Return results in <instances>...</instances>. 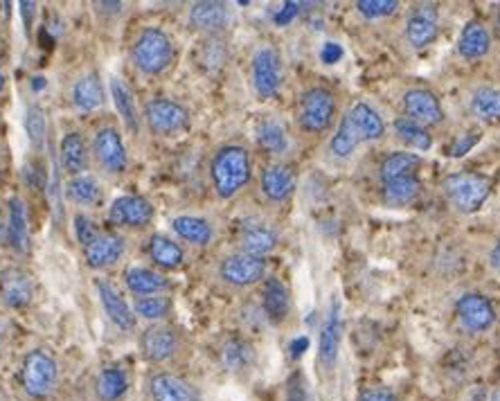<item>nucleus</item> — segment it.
Segmentation results:
<instances>
[{"mask_svg":"<svg viewBox=\"0 0 500 401\" xmlns=\"http://www.w3.org/2000/svg\"><path fill=\"white\" fill-rule=\"evenodd\" d=\"M228 59L230 50L224 36H206V41L197 50V63L201 66L203 72H210V75L224 71Z\"/></svg>","mask_w":500,"mask_h":401,"instance_id":"obj_37","label":"nucleus"},{"mask_svg":"<svg viewBox=\"0 0 500 401\" xmlns=\"http://www.w3.org/2000/svg\"><path fill=\"white\" fill-rule=\"evenodd\" d=\"M383 201L392 207H401V205H410L419 199L421 192V183L417 177H409V178H399V181H390L383 183Z\"/></svg>","mask_w":500,"mask_h":401,"instance_id":"obj_40","label":"nucleus"},{"mask_svg":"<svg viewBox=\"0 0 500 401\" xmlns=\"http://www.w3.org/2000/svg\"><path fill=\"white\" fill-rule=\"evenodd\" d=\"M36 284L25 269L9 266L0 273V298L9 309H27L34 302Z\"/></svg>","mask_w":500,"mask_h":401,"instance_id":"obj_16","label":"nucleus"},{"mask_svg":"<svg viewBox=\"0 0 500 401\" xmlns=\"http://www.w3.org/2000/svg\"><path fill=\"white\" fill-rule=\"evenodd\" d=\"M489 264H492V269H496L500 273V242L492 248V253H489Z\"/></svg>","mask_w":500,"mask_h":401,"instance_id":"obj_53","label":"nucleus"},{"mask_svg":"<svg viewBox=\"0 0 500 401\" xmlns=\"http://www.w3.org/2000/svg\"><path fill=\"white\" fill-rule=\"evenodd\" d=\"M295 186H298V177L293 169L284 163H271L262 169L259 177V192L268 203H286L293 196Z\"/></svg>","mask_w":500,"mask_h":401,"instance_id":"obj_15","label":"nucleus"},{"mask_svg":"<svg viewBox=\"0 0 500 401\" xmlns=\"http://www.w3.org/2000/svg\"><path fill=\"white\" fill-rule=\"evenodd\" d=\"M421 163H424V160H421L419 154H413V151H397V154H390L383 160L381 169H379V177H381V183L417 177Z\"/></svg>","mask_w":500,"mask_h":401,"instance_id":"obj_35","label":"nucleus"},{"mask_svg":"<svg viewBox=\"0 0 500 401\" xmlns=\"http://www.w3.org/2000/svg\"><path fill=\"white\" fill-rule=\"evenodd\" d=\"M361 401H397V397L388 388H368L361 393Z\"/></svg>","mask_w":500,"mask_h":401,"instance_id":"obj_49","label":"nucleus"},{"mask_svg":"<svg viewBox=\"0 0 500 401\" xmlns=\"http://www.w3.org/2000/svg\"><path fill=\"white\" fill-rule=\"evenodd\" d=\"M95 289L106 318H109L120 331H136L138 318L136 313H133L131 304L127 302V298L120 293V289L115 287L113 282H109V280H97Z\"/></svg>","mask_w":500,"mask_h":401,"instance_id":"obj_14","label":"nucleus"},{"mask_svg":"<svg viewBox=\"0 0 500 401\" xmlns=\"http://www.w3.org/2000/svg\"><path fill=\"white\" fill-rule=\"evenodd\" d=\"M109 91H111V98H113L115 109H118L120 118H122L124 127H127V131L133 133V136H138L142 127V115L140 110H138L136 98H133L131 89H129L120 77H111Z\"/></svg>","mask_w":500,"mask_h":401,"instance_id":"obj_30","label":"nucleus"},{"mask_svg":"<svg viewBox=\"0 0 500 401\" xmlns=\"http://www.w3.org/2000/svg\"><path fill=\"white\" fill-rule=\"evenodd\" d=\"M66 196L75 203L77 207H100L104 201V192H101L100 181L91 174H82L68 181Z\"/></svg>","mask_w":500,"mask_h":401,"instance_id":"obj_38","label":"nucleus"},{"mask_svg":"<svg viewBox=\"0 0 500 401\" xmlns=\"http://www.w3.org/2000/svg\"><path fill=\"white\" fill-rule=\"evenodd\" d=\"M338 101L332 89L327 86H312L304 91L298 106V124L309 136H321L330 131L336 118Z\"/></svg>","mask_w":500,"mask_h":401,"instance_id":"obj_5","label":"nucleus"},{"mask_svg":"<svg viewBox=\"0 0 500 401\" xmlns=\"http://www.w3.org/2000/svg\"><path fill=\"white\" fill-rule=\"evenodd\" d=\"M268 264L264 257H253L246 255V253H230L224 260L219 262V269H216V275H219L221 284H226L228 289H250L255 284L264 282L266 280Z\"/></svg>","mask_w":500,"mask_h":401,"instance_id":"obj_8","label":"nucleus"},{"mask_svg":"<svg viewBox=\"0 0 500 401\" xmlns=\"http://www.w3.org/2000/svg\"><path fill=\"white\" fill-rule=\"evenodd\" d=\"M442 192L453 210L460 215H474L492 195V178L478 172L448 174L442 181Z\"/></svg>","mask_w":500,"mask_h":401,"instance_id":"obj_4","label":"nucleus"},{"mask_svg":"<svg viewBox=\"0 0 500 401\" xmlns=\"http://www.w3.org/2000/svg\"><path fill=\"white\" fill-rule=\"evenodd\" d=\"M341 336H342L341 302H338V298H332L330 311H327L325 322H322L321 348H318V358H321L325 370H332V368L336 366L338 349H341Z\"/></svg>","mask_w":500,"mask_h":401,"instance_id":"obj_24","label":"nucleus"},{"mask_svg":"<svg viewBox=\"0 0 500 401\" xmlns=\"http://www.w3.org/2000/svg\"><path fill=\"white\" fill-rule=\"evenodd\" d=\"M171 230L176 237L183 239L185 243L197 248H206L215 242V225L206 216L197 215H180L171 219Z\"/></svg>","mask_w":500,"mask_h":401,"instance_id":"obj_28","label":"nucleus"},{"mask_svg":"<svg viewBox=\"0 0 500 401\" xmlns=\"http://www.w3.org/2000/svg\"><path fill=\"white\" fill-rule=\"evenodd\" d=\"M151 401H201L197 386L174 372H156L147 381Z\"/></svg>","mask_w":500,"mask_h":401,"instance_id":"obj_19","label":"nucleus"},{"mask_svg":"<svg viewBox=\"0 0 500 401\" xmlns=\"http://www.w3.org/2000/svg\"><path fill=\"white\" fill-rule=\"evenodd\" d=\"M189 27L206 36H221L230 23V9L226 3L216 0H201L189 7Z\"/></svg>","mask_w":500,"mask_h":401,"instance_id":"obj_17","label":"nucleus"},{"mask_svg":"<svg viewBox=\"0 0 500 401\" xmlns=\"http://www.w3.org/2000/svg\"><path fill=\"white\" fill-rule=\"evenodd\" d=\"M300 3H284V7H280V12L275 14V23L277 25H289L295 16L300 14Z\"/></svg>","mask_w":500,"mask_h":401,"instance_id":"obj_48","label":"nucleus"},{"mask_svg":"<svg viewBox=\"0 0 500 401\" xmlns=\"http://www.w3.org/2000/svg\"><path fill=\"white\" fill-rule=\"evenodd\" d=\"M91 163V151H88L86 138L80 131H68L59 145V167L71 178L86 174Z\"/></svg>","mask_w":500,"mask_h":401,"instance_id":"obj_25","label":"nucleus"},{"mask_svg":"<svg viewBox=\"0 0 500 401\" xmlns=\"http://www.w3.org/2000/svg\"><path fill=\"white\" fill-rule=\"evenodd\" d=\"M469 110L476 119L485 124H500V89L480 86L471 93Z\"/></svg>","mask_w":500,"mask_h":401,"instance_id":"obj_36","label":"nucleus"},{"mask_svg":"<svg viewBox=\"0 0 500 401\" xmlns=\"http://www.w3.org/2000/svg\"><path fill=\"white\" fill-rule=\"evenodd\" d=\"M142 119L154 136L171 138L189 127V110L176 100L154 98L145 104Z\"/></svg>","mask_w":500,"mask_h":401,"instance_id":"obj_9","label":"nucleus"},{"mask_svg":"<svg viewBox=\"0 0 500 401\" xmlns=\"http://www.w3.org/2000/svg\"><path fill=\"white\" fill-rule=\"evenodd\" d=\"M0 165H3V160H0Z\"/></svg>","mask_w":500,"mask_h":401,"instance_id":"obj_59","label":"nucleus"},{"mask_svg":"<svg viewBox=\"0 0 500 401\" xmlns=\"http://www.w3.org/2000/svg\"><path fill=\"white\" fill-rule=\"evenodd\" d=\"M262 313L271 325H282L291 316V293L280 278L262 282Z\"/></svg>","mask_w":500,"mask_h":401,"instance_id":"obj_23","label":"nucleus"},{"mask_svg":"<svg viewBox=\"0 0 500 401\" xmlns=\"http://www.w3.org/2000/svg\"><path fill=\"white\" fill-rule=\"evenodd\" d=\"M219 361L224 370L244 372L255 363V348L244 336H228L219 348Z\"/></svg>","mask_w":500,"mask_h":401,"instance_id":"obj_32","label":"nucleus"},{"mask_svg":"<svg viewBox=\"0 0 500 401\" xmlns=\"http://www.w3.org/2000/svg\"><path fill=\"white\" fill-rule=\"evenodd\" d=\"M359 138H356L354 129H351V122L347 115H342L341 124H338V129L333 131L332 140H330V151L336 158H350L351 154L356 151V147H359Z\"/></svg>","mask_w":500,"mask_h":401,"instance_id":"obj_43","label":"nucleus"},{"mask_svg":"<svg viewBox=\"0 0 500 401\" xmlns=\"http://www.w3.org/2000/svg\"><path fill=\"white\" fill-rule=\"evenodd\" d=\"M257 145L271 156H284L289 151L291 140L286 133L284 124L277 119H264L257 127Z\"/></svg>","mask_w":500,"mask_h":401,"instance_id":"obj_39","label":"nucleus"},{"mask_svg":"<svg viewBox=\"0 0 500 401\" xmlns=\"http://www.w3.org/2000/svg\"><path fill=\"white\" fill-rule=\"evenodd\" d=\"M404 110L406 118L421 124L424 129L438 127L444 119L442 104H439L438 95L430 93L426 89H410L404 93Z\"/></svg>","mask_w":500,"mask_h":401,"instance_id":"obj_20","label":"nucleus"},{"mask_svg":"<svg viewBox=\"0 0 500 401\" xmlns=\"http://www.w3.org/2000/svg\"><path fill=\"white\" fill-rule=\"evenodd\" d=\"M494 401H500V388L496 390V395H494Z\"/></svg>","mask_w":500,"mask_h":401,"instance_id":"obj_56","label":"nucleus"},{"mask_svg":"<svg viewBox=\"0 0 500 401\" xmlns=\"http://www.w3.org/2000/svg\"><path fill=\"white\" fill-rule=\"evenodd\" d=\"M438 7L435 5H417L406 23V39L415 50H424L438 39Z\"/></svg>","mask_w":500,"mask_h":401,"instance_id":"obj_21","label":"nucleus"},{"mask_svg":"<svg viewBox=\"0 0 500 401\" xmlns=\"http://www.w3.org/2000/svg\"><path fill=\"white\" fill-rule=\"evenodd\" d=\"M395 136L404 147L415 151H428L433 147V138H430L428 129L413 122L409 118H399L395 122Z\"/></svg>","mask_w":500,"mask_h":401,"instance_id":"obj_41","label":"nucleus"},{"mask_svg":"<svg viewBox=\"0 0 500 401\" xmlns=\"http://www.w3.org/2000/svg\"><path fill=\"white\" fill-rule=\"evenodd\" d=\"M147 255L160 271H176L185 264V251L167 234H151L147 242Z\"/></svg>","mask_w":500,"mask_h":401,"instance_id":"obj_31","label":"nucleus"},{"mask_svg":"<svg viewBox=\"0 0 500 401\" xmlns=\"http://www.w3.org/2000/svg\"><path fill=\"white\" fill-rule=\"evenodd\" d=\"M237 243L239 253L266 260L268 253L275 251L277 243H280V230L262 216H248L239 224Z\"/></svg>","mask_w":500,"mask_h":401,"instance_id":"obj_11","label":"nucleus"},{"mask_svg":"<svg viewBox=\"0 0 500 401\" xmlns=\"http://www.w3.org/2000/svg\"><path fill=\"white\" fill-rule=\"evenodd\" d=\"M250 174H253V160L244 145H224L212 156L210 181L219 199H235L248 186Z\"/></svg>","mask_w":500,"mask_h":401,"instance_id":"obj_1","label":"nucleus"},{"mask_svg":"<svg viewBox=\"0 0 500 401\" xmlns=\"http://www.w3.org/2000/svg\"><path fill=\"white\" fill-rule=\"evenodd\" d=\"M156 210L149 199L138 195L118 196L109 207V224L122 230H142L154 221Z\"/></svg>","mask_w":500,"mask_h":401,"instance_id":"obj_12","label":"nucleus"},{"mask_svg":"<svg viewBox=\"0 0 500 401\" xmlns=\"http://www.w3.org/2000/svg\"><path fill=\"white\" fill-rule=\"evenodd\" d=\"M478 140H480V131H469L466 136H462L460 140L451 147V158H460V156H465L466 151L474 149V145Z\"/></svg>","mask_w":500,"mask_h":401,"instance_id":"obj_47","label":"nucleus"},{"mask_svg":"<svg viewBox=\"0 0 500 401\" xmlns=\"http://www.w3.org/2000/svg\"><path fill=\"white\" fill-rule=\"evenodd\" d=\"M457 322L465 327L469 334H485L496 322V309L492 301L478 291H469L456 302Z\"/></svg>","mask_w":500,"mask_h":401,"instance_id":"obj_13","label":"nucleus"},{"mask_svg":"<svg viewBox=\"0 0 500 401\" xmlns=\"http://www.w3.org/2000/svg\"><path fill=\"white\" fill-rule=\"evenodd\" d=\"M122 278L127 291L133 293L136 298L165 296L171 289L169 278H165L160 271L149 269V266H129Z\"/></svg>","mask_w":500,"mask_h":401,"instance_id":"obj_22","label":"nucleus"},{"mask_svg":"<svg viewBox=\"0 0 500 401\" xmlns=\"http://www.w3.org/2000/svg\"><path fill=\"white\" fill-rule=\"evenodd\" d=\"M138 345H140V354L145 361L160 366V363L176 358V354L183 348V336H180L178 327L169 325V322H154L142 331Z\"/></svg>","mask_w":500,"mask_h":401,"instance_id":"obj_10","label":"nucleus"},{"mask_svg":"<svg viewBox=\"0 0 500 401\" xmlns=\"http://www.w3.org/2000/svg\"><path fill=\"white\" fill-rule=\"evenodd\" d=\"M176 48L171 36L160 27H145L131 43V63L140 75L159 77L171 68Z\"/></svg>","mask_w":500,"mask_h":401,"instance_id":"obj_2","label":"nucleus"},{"mask_svg":"<svg viewBox=\"0 0 500 401\" xmlns=\"http://www.w3.org/2000/svg\"><path fill=\"white\" fill-rule=\"evenodd\" d=\"M0 343H3V327H0Z\"/></svg>","mask_w":500,"mask_h":401,"instance_id":"obj_57","label":"nucleus"},{"mask_svg":"<svg viewBox=\"0 0 500 401\" xmlns=\"http://www.w3.org/2000/svg\"><path fill=\"white\" fill-rule=\"evenodd\" d=\"M127 255V239L118 233H101L88 248H83V260L92 271H104L118 264Z\"/></svg>","mask_w":500,"mask_h":401,"instance_id":"obj_18","label":"nucleus"},{"mask_svg":"<svg viewBox=\"0 0 500 401\" xmlns=\"http://www.w3.org/2000/svg\"><path fill=\"white\" fill-rule=\"evenodd\" d=\"M95 397L97 401H120L129 393V375L118 366L104 368L95 377Z\"/></svg>","mask_w":500,"mask_h":401,"instance_id":"obj_34","label":"nucleus"},{"mask_svg":"<svg viewBox=\"0 0 500 401\" xmlns=\"http://www.w3.org/2000/svg\"><path fill=\"white\" fill-rule=\"evenodd\" d=\"M3 243H7V215H3V210H0V246Z\"/></svg>","mask_w":500,"mask_h":401,"instance_id":"obj_54","label":"nucleus"},{"mask_svg":"<svg viewBox=\"0 0 500 401\" xmlns=\"http://www.w3.org/2000/svg\"><path fill=\"white\" fill-rule=\"evenodd\" d=\"M321 57H322V62L325 63H338L342 59V48H341V43H325V48H322V53H321Z\"/></svg>","mask_w":500,"mask_h":401,"instance_id":"obj_50","label":"nucleus"},{"mask_svg":"<svg viewBox=\"0 0 500 401\" xmlns=\"http://www.w3.org/2000/svg\"><path fill=\"white\" fill-rule=\"evenodd\" d=\"M250 80L259 100H273L282 91L284 66H282L280 53L273 45H262L255 50L250 59Z\"/></svg>","mask_w":500,"mask_h":401,"instance_id":"obj_7","label":"nucleus"},{"mask_svg":"<svg viewBox=\"0 0 500 401\" xmlns=\"http://www.w3.org/2000/svg\"><path fill=\"white\" fill-rule=\"evenodd\" d=\"M309 349V339L307 336H300V339H295L293 343H291V358L293 361H298V358L304 357V352Z\"/></svg>","mask_w":500,"mask_h":401,"instance_id":"obj_51","label":"nucleus"},{"mask_svg":"<svg viewBox=\"0 0 500 401\" xmlns=\"http://www.w3.org/2000/svg\"><path fill=\"white\" fill-rule=\"evenodd\" d=\"M489 50H492V34H489L487 27L480 21L466 23L460 39H457V53H460V57L476 62V59H483Z\"/></svg>","mask_w":500,"mask_h":401,"instance_id":"obj_33","label":"nucleus"},{"mask_svg":"<svg viewBox=\"0 0 500 401\" xmlns=\"http://www.w3.org/2000/svg\"><path fill=\"white\" fill-rule=\"evenodd\" d=\"M498 27H500V14H498Z\"/></svg>","mask_w":500,"mask_h":401,"instance_id":"obj_58","label":"nucleus"},{"mask_svg":"<svg viewBox=\"0 0 500 401\" xmlns=\"http://www.w3.org/2000/svg\"><path fill=\"white\" fill-rule=\"evenodd\" d=\"M72 225H75L77 242H80L83 248L91 246V243L95 242V239L101 234V230L97 228L95 221H92L88 215H83V212H80V215H75V219H72Z\"/></svg>","mask_w":500,"mask_h":401,"instance_id":"obj_46","label":"nucleus"},{"mask_svg":"<svg viewBox=\"0 0 500 401\" xmlns=\"http://www.w3.org/2000/svg\"><path fill=\"white\" fill-rule=\"evenodd\" d=\"M397 7H399L397 0H361V3H356L359 14L363 18H368V21L390 16V14L397 12Z\"/></svg>","mask_w":500,"mask_h":401,"instance_id":"obj_45","label":"nucleus"},{"mask_svg":"<svg viewBox=\"0 0 500 401\" xmlns=\"http://www.w3.org/2000/svg\"><path fill=\"white\" fill-rule=\"evenodd\" d=\"M345 115L350 118L351 129H354L359 142H377L386 133V122L368 101H356Z\"/></svg>","mask_w":500,"mask_h":401,"instance_id":"obj_27","label":"nucleus"},{"mask_svg":"<svg viewBox=\"0 0 500 401\" xmlns=\"http://www.w3.org/2000/svg\"><path fill=\"white\" fill-rule=\"evenodd\" d=\"M91 156L101 174L106 177H122L129 169V151L118 127L104 124L92 133Z\"/></svg>","mask_w":500,"mask_h":401,"instance_id":"obj_6","label":"nucleus"},{"mask_svg":"<svg viewBox=\"0 0 500 401\" xmlns=\"http://www.w3.org/2000/svg\"><path fill=\"white\" fill-rule=\"evenodd\" d=\"M71 100L72 104H75V109L82 110V113H92V110L101 109L106 100V91L100 75H97V72H86V75H82L80 80L72 84Z\"/></svg>","mask_w":500,"mask_h":401,"instance_id":"obj_29","label":"nucleus"},{"mask_svg":"<svg viewBox=\"0 0 500 401\" xmlns=\"http://www.w3.org/2000/svg\"><path fill=\"white\" fill-rule=\"evenodd\" d=\"M25 129H27V136H30L32 145H34L36 149H43L45 133H48V124H45V115H43V109H41V106L32 104L30 109H27Z\"/></svg>","mask_w":500,"mask_h":401,"instance_id":"obj_44","label":"nucleus"},{"mask_svg":"<svg viewBox=\"0 0 500 401\" xmlns=\"http://www.w3.org/2000/svg\"><path fill=\"white\" fill-rule=\"evenodd\" d=\"M18 384L23 393L34 401L53 397L59 384V363L45 348H34L23 357L18 370Z\"/></svg>","mask_w":500,"mask_h":401,"instance_id":"obj_3","label":"nucleus"},{"mask_svg":"<svg viewBox=\"0 0 500 401\" xmlns=\"http://www.w3.org/2000/svg\"><path fill=\"white\" fill-rule=\"evenodd\" d=\"M7 246L18 255L30 251V219L21 196H12L7 203Z\"/></svg>","mask_w":500,"mask_h":401,"instance_id":"obj_26","label":"nucleus"},{"mask_svg":"<svg viewBox=\"0 0 500 401\" xmlns=\"http://www.w3.org/2000/svg\"><path fill=\"white\" fill-rule=\"evenodd\" d=\"M136 318L142 320L154 322H165V318L171 316L174 311V301L169 296H149V298H136V302L131 304Z\"/></svg>","mask_w":500,"mask_h":401,"instance_id":"obj_42","label":"nucleus"},{"mask_svg":"<svg viewBox=\"0 0 500 401\" xmlns=\"http://www.w3.org/2000/svg\"><path fill=\"white\" fill-rule=\"evenodd\" d=\"M95 7L100 9V12H113V14H120V12H122L124 5H122V3H95Z\"/></svg>","mask_w":500,"mask_h":401,"instance_id":"obj_52","label":"nucleus"},{"mask_svg":"<svg viewBox=\"0 0 500 401\" xmlns=\"http://www.w3.org/2000/svg\"><path fill=\"white\" fill-rule=\"evenodd\" d=\"M5 84H7V77H5L3 66H0V93H3V91H5Z\"/></svg>","mask_w":500,"mask_h":401,"instance_id":"obj_55","label":"nucleus"}]
</instances>
